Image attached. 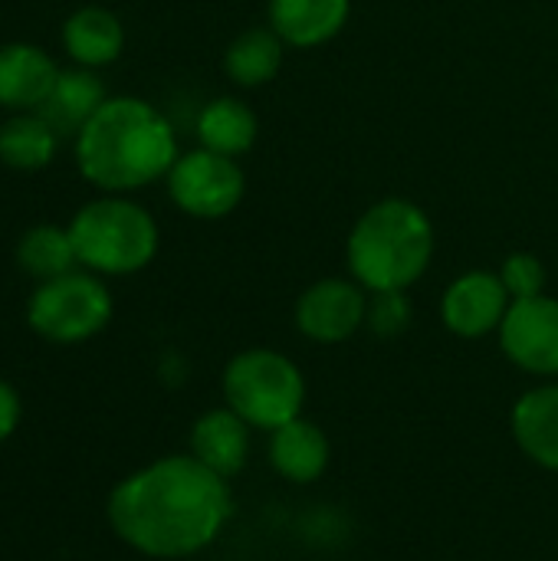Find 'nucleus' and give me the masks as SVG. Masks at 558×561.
<instances>
[{
	"label": "nucleus",
	"mask_w": 558,
	"mask_h": 561,
	"mask_svg": "<svg viewBox=\"0 0 558 561\" xmlns=\"http://www.w3.org/2000/svg\"><path fill=\"white\" fill-rule=\"evenodd\" d=\"M105 519L115 539L145 559H191L234 519V490L191 454H171L118 480Z\"/></svg>",
	"instance_id": "f257e3e1"
},
{
	"label": "nucleus",
	"mask_w": 558,
	"mask_h": 561,
	"mask_svg": "<svg viewBox=\"0 0 558 561\" xmlns=\"http://www.w3.org/2000/svg\"><path fill=\"white\" fill-rule=\"evenodd\" d=\"M79 174L102 194H135L168 178L181 148L168 115L138 95H109L72 138Z\"/></svg>",
	"instance_id": "f03ea898"
},
{
	"label": "nucleus",
	"mask_w": 558,
	"mask_h": 561,
	"mask_svg": "<svg viewBox=\"0 0 558 561\" xmlns=\"http://www.w3.org/2000/svg\"><path fill=\"white\" fill-rule=\"evenodd\" d=\"M434 224L408 197H382L358 214L345 237L349 276L368 293H408L434 260Z\"/></svg>",
	"instance_id": "7ed1b4c3"
},
{
	"label": "nucleus",
	"mask_w": 558,
	"mask_h": 561,
	"mask_svg": "<svg viewBox=\"0 0 558 561\" xmlns=\"http://www.w3.org/2000/svg\"><path fill=\"white\" fill-rule=\"evenodd\" d=\"M69 237L82 270L95 276H135L148 270L161 247L158 220L128 194H102L69 220Z\"/></svg>",
	"instance_id": "20e7f679"
},
{
	"label": "nucleus",
	"mask_w": 558,
	"mask_h": 561,
	"mask_svg": "<svg viewBox=\"0 0 558 561\" xmlns=\"http://www.w3.org/2000/svg\"><path fill=\"white\" fill-rule=\"evenodd\" d=\"M220 388L224 404L240 414L253 431L266 434L303 417L306 408L303 368L276 348L237 352L224 368Z\"/></svg>",
	"instance_id": "39448f33"
},
{
	"label": "nucleus",
	"mask_w": 558,
	"mask_h": 561,
	"mask_svg": "<svg viewBox=\"0 0 558 561\" xmlns=\"http://www.w3.org/2000/svg\"><path fill=\"white\" fill-rule=\"evenodd\" d=\"M115 302L102 276L72 270L66 276L36 283L26 302L30 329L53 345H82L112 322Z\"/></svg>",
	"instance_id": "423d86ee"
},
{
	"label": "nucleus",
	"mask_w": 558,
	"mask_h": 561,
	"mask_svg": "<svg viewBox=\"0 0 558 561\" xmlns=\"http://www.w3.org/2000/svg\"><path fill=\"white\" fill-rule=\"evenodd\" d=\"M164 184L171 204L194 220H224L243 204L247 194V174L240 161L201 145L178 154Z\"/></svg>",
	"instance_id": "0eeeda50"
},
{
	"label": "nucleus",
	"mask_w": 558,
	"mask_h": 561,
	"mask_svg": "<svg viewBox=\"0 0 558 561\" xmlns=\"http://www.w3.org/2000/svg\"><path fill=\"white\" fill-rule=\"evenodd\" d=\"M368 289L352 276H326L309 283L293 309L296 329L316 345H342L365 329Z\"/></svg>",
	"instance_id": "6e6552de"
},
{
	"label": "nucleus",
	"mask_w": 558,
	"mask_h": 561,
	"mask_svg": "<svg viewBox=\"0 0 558 561\" xmlns=\"http://www.w3.org/2000/svg\"><path fill=\"white\" fill-rule=\"evenodd\" d=\"M503 355L533 378H558V299L543 293L516 299L497 332Z\"/></svg>",
	"instance_id": "1a4fd4ad"
},
{
	"label": "nucleus",
	"mask_w": 558,
	"mask_h": 561,
	"mask_svg": "<svg viewBox=\"0 0 558 561\" xmlns=\"http://www.w3.org/2000/svg\"><path fill=\"white\" fill-rule=\"evenodd\" d=\"M513 299L497 270H467L441 296V322L457 339H487L500 332Z\"/></svg>",
	"instance_id": "9d476101"
},
{
	"label": "nucleus",
	"mask_w": 558,
	"mask_h": 561,
	"mask_svg": "<svg viewBox=\"0 0 558 561\" xmlns=\"http://www.w3.org/2000/svg\"><path fill=\"white\" fill-rule=\"evenodd\" d=\"M56 59L36 43H3L0 46V108L13 112H39L59 79Z\"/></svg>",
	"instance_id": "9b49d317"
},
{
	"label": "nucleus",
	"mask_w": 558,
	"mask_h": 561,
	"mask_svg": "<svg viewBox=\"0 0 558 561\" xmlns=\"http://www.w3.org/2000/svg\"><path fill=\"white\" fill-rule=\"evenodd\" d=\"M352 16V0H270L266 23L293 49L332 43Z\"/></svg>",
	"instance_id": "f8f14e48"
},
{
	"label": "nucleus",
	"mask_w": 558,
	"mask_h": 561,
	"mask_svg": "<svg viewBox=\"0 0 558 561\" xmlns=\"http://www.w3.org/2000/svg\"><path fill=\"white\" fill-rule=\"evenodd\" d=\"M250 424L227 404L204 411L191 427V457L224 480H234L250 460Z\"/></svg>",
	"instance_id": "ddd939ff"
},
{
	"label": "nucleus",
	"mask_w": 558,
	"mask_h": 561,
	"mask_svg": "<svg viewBox=\"0 0 558 561\" xmlns=\"http://www.w3.org/2000/svg\"><path fill=\"white\" fill-rule=\"evenodd\" d=\"M513 440L529 463L558 473V381L536 385L513 404Z\"/></svg>",
	"instance_id": "4468645a"
},
{
	"label": "nucleus",
	"mask_w": 558,
	"mask_h": 561,
	"mask_svg": "<svg viewBox=\"0 0 558 561\" xmlns=\"http://www.w3.org/2000/svg\"><path fill=\"white\" fill-rule=\"evenodd\" d=\"M59 43H62V53L72 59V66L102 69L122 56L125 26H122L118 13H112L109 7L89 3L66 16V23L59 30Z\"/></svg>",
	"instance_id": "2eb2a0df"
},
{
	"label": "nucleus",
	"mask_w": 558,
	"mask_h": 561,
	"mask_svg": "<svg viewBox=\"0 0 558 561\" xmlns=\"http://www.w3.org/2000/svg\"><path fill=\"white\" fill-rule=\"evenodd\" d=\"M329 460H332V444L326 431L306 417H296L270 434V463L293 486L316 483L329 470Z\"/></svg>",
	"instance_id": "dca6fc26"
},
{
	"label": "nucleus",
	"mask_w": 558,
	"mask_h": 561,
	"mask_svg": "<svg viewBox=\"0 0 558 561\" xmlns=\"http://www.w3.org/2000/svg\"><path fill=\"white\" fill-rule=\"evenodd\" d=\"M194 131L201 148H210L227 158H240L257 145L260 118L240 95H217L197 112Z\"/></svg>",
	"instance_id": "f3484780"
},
{
	"label": "nucleus",
	"mask_w": 558,
	"mask_h": 561,
	"mask_svg": "<svg viewBox=\"0 0 558 561\" xmlns=\"http://www.w3.org/2000/svg\"><path fill=\"white\" fill-rule=\"evenodd\" d=\"M286 49L289 46L280 39V33L270 23L250 26L237 33L230 46L224 49V72L240 89H260L280 76Z\"/></svg>",
	"instance_id": "a211bd4d"
},
{
	"label": "nucleus",
	"mask_w": 558,
	"mask_h": 561,
	"mask_svg": "<svg viewBox=\"0 0 558 561\" xmlns=\"http://www.w3.org/2000/svg\"><path fill=\"white\" fill-rule=\"evenodd\" d=\"M59 141L62 135L43 112H13L0 122V164L23 174L43 171L53 164Z\"/></svg>",
	"instance_id": "6ab92c4d"
},
{
	"label": "nucleus",
	"mask_w": 558,
	"mask_h": 561,
	"mask_svg": "<svg viewBox=\"0 0 558 561\" xmlns=\"http://www.w3.org/2000/svg\"><path fill=\"white\" fill-rule=\"evenodd\" d=\"M109 99L105 82L99 79V69H86V66H69L59 72L56 89L49 95V102L39 108L53 128L66 138V135H79V128L102 108V102Z\"/></svg>",
	"instance_id": "aec40b11"
},
{
	"label": "nucleus",
	"mask_w": 558,
	"mask_h": 561,
	"mask_svg": "<svg viewBox=\"0 0 558 561\" xmlns=\"http://www.w3.org/2000/svg\"><path fill=\"white\" fill-rule=\"evenodd\" d=\"M13 256H16V266L26 276H33L36 283H46V279L79 270L69 227H59V224H36V227L23 230Z\"/></svg>",
	"instance_id": "412c9836"
},
{
	"label": "nucleus",
	"mask_w": 558,
	"mask_h": 561,
	"mask_svg": "<svg viewBox=\"0 0 558 561\" xmlns=\"http://www.w3.org/2000/svg\"><path fill=\"white\" fill-rule=\"evenodd\" d=\"M414 306L408 293H368V316L365 329L378 339H398L411 329Z\"/></svg>",
	"instance_id": "4be33fe9"
},
{
	"label": "nucleus",
	"mask_w": 558,
	"mask_h": 561,
	"mask_svg": "<svg viewBox=\"0 0 558 561\" xmlns=\"http://www.w3.org/2000/svg\"><path fill=\"white\" fill-rule=\"evenodd\" d=\"M510 299H533V296H543L546 293V283H549V270L546 263L529 253V250H516L503 260V266L497 270Z\"/></svg>",
	"instance_id": "5701e85b"
},
{
	"label": "nucleus",
	"mask_w": 558,
	"mask_h": 561,
	"mask_svg": "<svg viewBox=\"0 0 558 561\" xmlns=\"http://www.w3.org/2000/svg\"><path fill=\"white\" fill-rule=\"evenodd\" d=\"M20 417H23V404H20V394L10 381L0 378V444H7L16 427H20Z\"/></svg>",
	"instance_id": "b1692460"
}]
</instances>
